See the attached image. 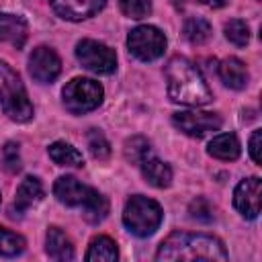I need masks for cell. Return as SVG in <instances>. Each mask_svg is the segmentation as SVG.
<instances>
[{
  "mask_svg": "<svg viewBox=\"0 0 262 262\" xmlns=\"http://www.w3.org/2000/svg\"><path fill=\"white\" fill-rule=\"evenodd\" d=\"M156 260L174 262V260H227V252L221 239L207 233H170L158 248Z\"/></svg>",
  "mask_w": 262,
  "mask_h": 262,
  "instance_id": "1",
  "label": "cell"
},
{
  "mask_svg": "<svg viewBox=\"0 0 262 262\" xmlns=\"http://www.w3.org/2000/svg\"><path fill=\"white\" fill-rule=\"evenodd\" d=\"M168 96L174 102L186 106H203L211 102V90L201 74V70L186 57L176 55L166 66Z\"/></svg>",
  "mask_w": 262,
  "mask_h": 262,
  "instance_id": "2",
  "label": "cell"
},
{
  "mask_svg": "<svg viewBox=\"0 0 262 262\" xmlns=\"http://www.w3.org/2000/svg\"><path fill=\"white\" fill-rule=\"evenodd\" d=\"M0 108L16 123H27L33 119V104L27 96L25 84L4 61H0Z\"/></svg>",
  "mask_w": 262,
  "mask_h": 262,
  "instance_id": "3",
  "label": "cell"
},
{
  "mask_svg": "<svg viewBox=\"0 0 262 262\" xmlns=\"http://www.w3.org/2000/svg\"><path fill=\"white\" fill-rule=\"evenodd\" d=\"M162 217H164L162 207L156 201H151L147 196H141V194L131 196L125 203V209H123V223L137 237L151 235L160 227Z\"/></svg>",
  "mask_w": 262,
  "mask_h": 262,
  "instance_id": "4",
  "label": "cell"
},
{
  "mask_svg": "<svg viewBox=\"0 0 262 262\" xmlns=\"http://www.w3.org/2000/svg\"><path fill=\"white\" fill-rule=\"evenodd\" d=\"M61 96H63V106L72 115H86L102 102L104 90L92 78H74L66 84Z\"/></svg>",
  "mask_w": 262,
  "mask_h": 262,
  "instance_id": "5",
  "label": "cell"
},
{
  "mask_svg": "<svg viewBox=\"0 0 262 262\" xmlns=\"http://www.w3.org/2000/svg\"><path fill=\"white\" fill-rule=\"evenodd\" d=\"M129 51L141 61H154L166 51V37L158 27L139 25L127 37Z\"/></svg>",
  "mask_w": 262,
  "mask_h": 262,
  "instance_id": "6",
  "label": "cell"
},
{
  "mask_svg": "<svg viewBox=\"0 0 262 262\" xmlns=\"http://www.w3.org/2000/svg\"><path fill=\"white\" fill-rule=\"evenodd\" d=\"M76 57L86 70L94 74H113L117 70L115 51L108 45L94 39H82L76 45Z\"/></svg>",
  "mask_w": 262,
  "mask_h": 262,
  "instance_id": "7",
  "label": "cell"
},
{
  "mask_svg": "<svg viewBox=\"0 0 262 262\" xmlns=\"http://www.w3.org/2000/svg\"><path fill=\"white\" fill-rule=\"evenodd\" d=\"M172 123L176 129L190 137H205L213 131L221 129V117L217 113L207 111H180L172 115Z\"/></svg>",
  "mask_w": 262,
  "mask_h": 262,
  "instance_id": "8",
  "label": "cell"
},
{
  "mask_svg": "<svg viewBox=\"0 0 262 262\" xmlns=\"http://www.w3.org/2000/svg\"><path fill=\"white\" fill-rule=\"evenodd\" d=\"M260 196H262V182L258 176L244 178L233 190V205L246 219H256L260 213Z\"/></svg>",
  "mask_w": 262,
  "mask_h": 262,
  "instance_id": "9",
  "label": "cell"
},
{
  "mask_svg": "<svg viewBox=\"0 0 262 262\" xmlns=\"http://www.w3.org/2000/svg\"><path fill=\"white\" fill-rule=\"evenodd\" d=\"M29 72H31V76H33L37 82L49 84V82H53V80L59 76V72H61V61H59L57 53H55L51 47L41 45V47L33 49V53H31V57H29Z\"/></svg>",
  "mask_w": 262,
  "mask_h": 262,
  "instance_id": "10",
  "label": "cell"
},
{
  "mask_svg": "<svg viewBox=\"0 0 262 262\" xmlns=\"http://www.w3.org/2000/svg\"><path fill=\"white\" fill-rule=\"evenodd\" d=\"M53 12L66 20H84L88 16H94L106 0H49Z\"/></svg>",
  "mask_w": 262,
  "mask_h": 262,
  "instance_id": "11",
  "label": "cell"
},
{
  "mask_svg": "<svg viewBox=\"0 0 262 262\" xmlns=\"http://www.w3.org/2000/svg\"><path fill=\"white\" fill-rule=\"evenodd\" d=\"M88 192H90V188L84 186L74 176H59L53 184V194L57 196L59 203H63L68 207H82Z\"/></svg>",
  "mask_w": 262,
  "mask_h": 262,
  "instance_id": "12",
  "label": "cell"
},
{
  "mask_svg": "<svg viewBox=\"0 0 262 262\" xmlns=\"http://www.w3.org/2000/svg\"><path fill=\"white\" fill-rule=\"evenodd\" d=\"M27 35H29V27H27V20L23 16L0 12V41L2 43L23 47L27 41Z\"/></svg>",
  "mask_w": 262,
  "mask_h": 262,
  "instance_id": "13",
  "label": "cell"
},
{
  "mask_svg": "<svg viewBox=\"0 0 262 262\" xmlns=\"http://www.w3.org/2000/svg\"><path fill=\"white\" fill-rule=\"evenodd\" d=\"M139 166H141L143 178H145L151 186H156V188H166V186L172 184V168H170L166 162L158 160L156 156L147 154V156L139 162Z\"/></svg>",
  "mask_w": 262,
  "mask_h": 262,
  "instance_id": "14",
  "label": "cell"
},
{
  "mask_svg": "<svg viewBox=\"0 0 262 262\" xmlns=\"http://www.w3.org/2000/svg\"><path fill=\"white\" fill-rule=\"evenodd\" d=\"M45 252L49 258L66 262V260H74V244L72 239L59 229V227H49L47 235H45Z\"/></svg>",
  "mask_w": 262,
  "mask_h": 262,
  "instance_id": "15",
  "label": "cell"
},
{
  "mask_svg": "<svg viewBox=\"0 0 262 262\" xmlns=\"http://www.w3.org/2000/svg\"><path fill=\"white\" fill-rule=\"evenodd\" d=\"M219 78L223 80L225 86L233 88V90H242L248 86V80H250V74H248V68L242 59L237 57H227L219 63Z\"/></svg>",
  "mask_w": 262,
  "mask_h": 262,
  "instance_id": "16",
  "label": "cell"
},
{
  "mask_svg": "<svg viewBox=\"0 0 262 262\" xmlns=\"http://www.w3.org/2000/svg\"><path fill=\"white\" fill-rule=\"evenodd\" d=\"M207 151L217 158V160H225V162H231L239 156L242 147H239V141L233 133H219L215 135L211 141H209V147Z\"/></svg>",
  "mask_w": 262,
  "mask_h": 262,
  "instance_id": "17",
  "label": "cell"
},
{
  "mask_svg": "<svg viewBox=\"0 0 262 262\" xmlns=\"http://www.w3.org/2000/svg\"><path fill=\"white\" fill-rule=\"evenodd\" d=\"M43 199V186L39 182V178L35 176H27L18 188H16V196H14V207L18 211H27L33 205H37Z\"/></svg>",
  "mask_w": 262,
  "mask_h": 262,
  "instance_id": "18",
  "label": "cell"
},
{
  "mask_svg": "<svg viewBox=\"0 0 262 262\" xmlns=\"http://www.w3.org/2000/svg\"><path fill=\"white\" fill-rule=\"evenodd\" d=\"M119 258V250L117 244L106 237V235H98L90 242L88 252H86V260L88 262H115Z\"/></svg>",
  "mask_w": 262,
  "mask_h": 262,
  "instance_id": "19",
  "label": "cell"
},
{
  "mask_svg": "<svg viewBox=\"0 0 262 262\" xmlns=\"http://www.w3.org/2000/svg\"><path fill=\"white\" fill-rule=\"evenodd\" d=\"M108 213V201L104 194H100L98 190L90 188L86 201L82 203V215L88 223H100Z\"/></svg>",
  "mask_w": 262,
  "mask_h": 262,
  "instance_id": "20",
  "label": "cell"
},
{
  "mask_svg": "<svg viewBox=\"0 0 262 262\" xmlns=\"http://www.w3.org/2000/svg\"><path fill=\"white\" fill-rule=\"evenodd\" d=\"M47 151H49V158H51L57 166H72V168H78V166L84 164L82 154H80L74 145H70V143H66V141H55V143H51Z\"/></svg>",
  "mask_w": 262,
  "mask_h": 262,
  "instance_id": "21",
  "label": "cell"
},
{
  "mask_svg": "<svg viewBox=\"0 0 262 262\" xmlns=\"http://www.w3.org/2000/svg\"><path fill=\"white\" fill-rule=\"evenodd\" d=\"M211 33H213V29H211L209 20H205L203 16H190L184 23V37L194 45H201V43L209 41Z\"/></svg>",
  "mask_w": 262,
  "mask_h": 262,
  "instance_id": "22",
  "label": "cell"
},
{
  "mask_svg": "<svg viewBox=\"0 0 262 262\" xmlns=\"http://www.w3.org/2000/svg\"><path fill=\"white\" fill-rule=\"evenodd\" d=\"M27 242L23 235L6 229V227H0V256H18L23 250H25Z\"/></svg>",
  "mask_w": 262,
  "mask_h": 262,
  "instance_id": "23",
  "label": "cell"
},
{
  "mask_svg": "<svg viewBox=\"0 0 262 262\" xmlns=\"http://www.w3.org/2000/svg\"><path fill=\"white\" fill-rule=\"evenodd\" d=\"M225 37H227L233 45H237V47L248 45V41H250V27H248V23L242 20V18H231V20H227V23H225Z\"/></svg>",
  "mask_w": 262,
  "mask_h": 262,
  "instance_id": "24",
  "label": "cell"
},
{
  "mask_svg": "<svg viewBox=\"0 0 262 262\" xmlns=\"http://www.w3.org/2000/svg\"><path fill=\"white\" fill-rule=\"evenodd\" d=\"M88 147H90V154L98 160H106L111 156V145L106 141V137L98 131V129H90L88 131Z\"/></svg>",
  "mask_w": 262,
  "mask_h": 262,
  "instance_id": "25",
  "label": "cell"
},
{
  "mask_svg": "<svg viewBox=\"0 0 262 262\" xmlns=\"http://www.w3.org/2000/svg\"><path fill=\"white\" fill-rule=\"evenodd\" d=\"M119 6L129 18H145L151 12V0H119Z\"/></svg>",
  "mask_w": 262,
  "mask_h": 262,
  "instance_id": "26",
  "label": "cell"
},
{
  "mask_svg": "<svg viewBox=\"0 0 262 262\" xmlns=\"http://www.w3.org/2000/svg\"><path fill=\"white\" fill-rule=\"evenodd\" d=\"M147 154H149V141L145 137H139L137 135V137L127 139V143H125V156H127V160L139 164Z\"/></svg>",
  "mask_w": 262,
  "mask_h": 262,
  "instance_id": "27",
  "label": "cell"
},
{
  "mask_svg": "<svg viewBox=\"0 0 262 262\" xmlns=\"http://www.w3.org/2000/svg\"><path fill=\"white\" fill-rule=\"evenodd\" d=\"M188 213H190L192 219L203 221V223H209V221H213V217H215V209H213V205H211L207 199H203V196H199V199H194V201L190 203Z\"/></svg>",
  "mask_w": 262,
  "mask_h": 262,
  "instance_id": "28",
  "label": "cell"
},
{
  "mask_svg": "<svg viewBox=\"0 0 262 262\" xmlns=\"http://www.w3.org/2000/svg\"><path fill=\"white\" fill-rule=\"evenodd\" d=\"M2 160H4V166L10 170V172H16L20 170V154H18V145L8 141L2 149Z\"/></svg>",
  "mask_w": 262,
  "mask_h": 262,
  "instance_id": "29",
  "label": "cell"
},
{
  "mask_svg": "<svg viewBox=\"0 0 262 262\" xmlns=\"http://www.w3.org/2000/svg\"><path fill=\"white\" fill-rule=\"evenodd\" d=\"M250 156L256 164H262V131L256 129L250 137Z\"/></svg>",
  "mask_w": 262,
  "mask_h": 262,
  "instance_id": "30",
  "label": "cell"
},
{
  "mask_svg": "<svg viewBox=\"0 0 262 262\" xmlns=\"http://www.w3.org/2000/svg\"><path fill=\"white\" fill-rule=\"evenodd\" d=\"M201 2L207 4V6H211V8H221V6L227 4V0H201Z\"/></svg>",
  "mask_w": 262,
  "mask_h": 262,
  "instance_id": "31",
  "label": "cell"
}]
</instances>
